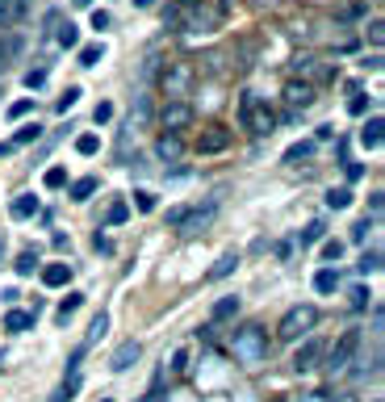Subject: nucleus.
Instances as JSON below:
<instances>
[{"label": "nucleus", "mask_w": 385, "mask_h": 402, "mask_svg": "<svg viewBox=\"0 0 385 402\" xmlns=\"http://www.w3.org/2000/svg\"><path fill=\"white\" fill-rule=\"evenodd\" d=\"M314 289H318V293H335V289H340V273H335V268H318V273H314Z\"/></svg>", "instance_id": "nucleus-21"}, {"label": "nucleus", "mask_w": 385, "mask_h": 402, "mask_svg": "<svg viewBox=\"0 0 385 402\" xmlns=\"http://www.w3.org/2000/svg\"><path fill=\"white\" fill-rule=\"evenodd\" d=\"M105 331H109V315H105V310H101V315H96V319H92V327H88V339H84V348H92V343H96V339H101V335H105Z\"/></svg>", "instance_id": "nucleus-27"}, {"label": "nucleus", "mask_w": 385, "mask_h": 402, "mask_svg": "<svg viewBox=\"0 0 385 402\" xmlns=\"http://www.w3.org/2000/svg\"><path fill=\"white\" fill-rule=\"evenodd\" d=\"M126 218H130V206H126V201H114V206H109V214H105L109 226H122Z\"/></svg>", "instance_id": "nucleus-30"}, {"label": "nucleus", "mask_w": 385, "mask_h": 402, "mask_svg": "<svg viewBox=\"0 0 385 402\" xmlns=\"http://www.w3.org/2000/svg\"><path fill=\"white\" fill-rule=\"evenodd\" d=\"M42 180H46V189H63L67 184V168H50Z\"/></svg>", "instance_id": "nucleus-38"}, {"label": "nucleus", "mask_w": 385, "mask_h": 402, "mask_svg": "<svg viewBox=\"0 0 385 402\" xmlns=\"http://www.w3.org/2000/svg\"><path fill=\"white\" fill-rule=\"evenodd\" d=\"M231 147V130L227 126H209L201 138H197V151L201 156H218V151H227Z\"/></svg>", "instance_id": "nucleus-7"}, {"label": "nucleus", "mask_w": 385, "mask_h": 402, "mask_svg": "<svg viewBox=\"0 0 385 402\" xmlns=\"http://www.w3.org/2000/svg\"><path fill=\"white\" fill-rule=\"evenodd\" d=\"M185 365H189V352H185V348H180V352H176V357H172V369H176V373H180V369H185Z\"/></svg>", "instance_id": "nucleus-53"}, {"label": "nucleus", "mask_w": 385, "mask_h": 402, "mask_svg": "<svg viewBox=\"0 0 385 402\" xmlns=\"http://www.w3.org/2000/svg\"><path fill=\"white\" fill-rule=\"evenodd\" d=\"M340 256H344V243L340 239H326L322 243V260H340Z\"/></svg>", "instance_id": "nucleus-41"}, {"label": "nucleus", "mask_w": 385, "mask_h": 402, "mask_svg": "<svg viewBox=\"0 0 385 402\" xmlns=\"http://www.w3.org/2000/svg\"><path fill=\"white\" fill-rule=\"evenodd\" d=\"M314 72H318V63H314L310 55H298V59H293V76H314Z\"/></svg>", "instance_id": "nucleus-36"}, {"label": "nucleus", "mask_w": 385, "mask_h": 402, "mask_svg": "<svg viewBox=\"0 0 385 402\" xmlns=\"http://www.w3.org/2000/svg\"><path fill=\"white\" fill-rule=\"evenodd\" d=\"M185 84H189V67H185V63H176L168 76H163V88H168V96H172V100H180Z\"/></svg>", "instance_id": "nucleus-12"}, {"label": "nucleus", "mask_w": 385, "mask_h": 402, "mask_svg": "<svg viewBox=\"0 0 385 402\" xmlns=\"http://www.w3.org/2000/svg\"><path fill=\"white\" fill-rule=\"evenodd\" d=\"M134 5H138V9H151V5H155V0H134Z\"/></svg>", "instance_id": "nucleus-55"}, {"label": "nucleus", "mask_w": 385, "mask_h": 402, "mask_svg": "<svg viewBox=\"0 0 385 402\" xmlns=\"http://www.w3.org/2000/svg\"><path fill=\"white\" fill-rule=\"evenodd\" d=\"M185 214H189L185 206H176V210H168V226H180V222H185Z\"/></svg>", "instance_id": "nucleus-51"}, {"label": "nucleus", "mask_w": 385, "mask_h": 402, "mask_svg": "<svg viewBox=\"0 0 385 402\" xmlns=\"http://www.w3.org/2000/svg\"><path fill=\"white\" fill-rule=\"evenodd\" d=\"M54 38H59V46H67V50H72V46L80 42V30H76L72 21H63V25H59V34H54Z\"/></svg>", "instance_id": "nucleus-33"}, {"label": "nucleus", "mask_w": 385, "mask_h": 402, "mask_svg": "<svg viewBox=\"0 0 385 402\" xmlns=\"http://www.w3.org/2000/svg\"><path fill=\"white\" fill-rule=\"evenodd\" d=\"M80 306H84V293H67V297L59 302V315H54V319H59V323H67V319H72Z\"/></svg>", "instance_id": "nucleus-23"}, {"label": "nucleus", "mask_w": 385, "mask_h": 402, "mask_svg": "<svg viewBox=\"0 0 385 402\" xmlns=\"http://www.w3.org/2000/svg\"><path fill=\"white\" fill-rule=\"evenodd\" d=\"M239 268V256H235V251H227V256H218V264L209 268V281H222V277H231Z\"/></svg>", "instance_id": "nucleus-20"}, {"label": "nucleus", "mask_w": 385, "mask_h": 402, "mask_svg": "<svg viewBox=\"0 0 385 402\" xmlns=\"http://www.w3.org/2000/svg\"><path fill=\"white\" fill-rule=\"evenodd\" d=\"M101 402H109V398H101Z\"/></svg>", "instance_id": "nucleus-59"}, {"label": "nucleus", "mask_w": 385, "mask_h": 402, "mask_svg": "<svg viewBox=\"0 0 385 402\" xmlns=\"http://www.w3.org/2000/svg\"><path fill=\"white\" fill-rule=\"evenodd\" d=\"M314 323H318V310H314V306H293V310H289V315L281 319L277 335H281L285 343H293V339L310 335V331H314Z\"/></svg>", "instance_id": "nucleus-3"}, {"label": "nucleus", "mask_w": 385, "mask_h": 402, "mask_svg": "<svg viewBox=\"0 0 385 402\" xmlns=\"http://www.w3.org/2000/svg\"><path fill=\"white\" fill-rule=\"evenodd\" d=\"M34 138H42V126L34 122V126H21L17 134H13V147H25V142H34Z\"/></svg>", "instance_id": "nucleus-34"}, {"label": "nucleus", "mask_w": 385, "mask_h": 402, "mask_svg": "<svg viewBox=\"0 0 385 402\" xmlns=\"http://www.w3.org/2000/svg\"><path fill=\"white\" fill-rule=\"evenodd\" d=\"M101 55H105V46H101V42L80 46V67H96V63H101Z\"/></svg>", "instance_id": "nucleus-26"}, {"label": "nucleus", "mask_w": 385, "mask_h": 402, "mask_svg": "<svg viewBox=\"0 0 385 402\" xmlns=\"http://www.w3.org/2000/svg\"><path fill=\"white\" fill-rule=\"evenodd\" d=\"M92 30H109V13H105V9L92 13Z\"/></svg>", "instance_id": "nucleus-50"}, {"label": "nucleus", "mask_w": 385, "mask_h": 402, "mask_svg": "<svg viewBox=\"0 0 385 402\" xmlns=\"http://www.w3.org/2000/svg\"><path fill=\"white\" fill-rule=\"evenodd\" d=\"M9 214H13V218H34V214H38V197H34V193H21V197H13Z\"/></svg>", "instance_id": "nucleus-17"}, {"label": "nucleus", "mask_w": 385, "mask_h": 402, "mask_svg": "<svg viewBox=\"0 0 385 402\" xmlns=\"http://www.w3.org/2000/svg\"><path fill=\"white\" fill-rule=\"evenodd\" d=\"M360 348V331H344L340 335V343L331 348V357H326V369L331 373H344L348 365H352V352Z\"/></svg>", "instance_id": "nucleus-4"}, {"label": "nucleus", "mask_w": 385, "mask_h": 402, "mask_svg": "<svg viewBox=\"0 0 385 402\" xmlns=\"http://www.w3.org/2000/svg\"><path fill=\"white\" fill-rule=\"evenodd\" d=\"M322 235H326V222H310L302 231V243H322Z\"/></svg>", "instance_id": "nucleus-37"}, {"label": "nucleus", "mask_w": 385, "mask_h": 402, "mask_svg": "<svg viewBox=\"0 0 385 402\" xmlns=\"http://www.w3.org/2000/svg\"><path fill=\"white\" fill-rule=\"evenodd\" d=\"M30 9V0H0V30H13Z\"/></svg>", "instance_id": "nucleus-10"}, {"label": "nucleus", "mask_w": 385, "mask_h": 402, "mask_svg": "<svg viewBox=\"0 0 385 402\" xmlns=\"http://www.w3.org/2000/svg\"><path fill=\"white\" fill-rule=\"evenodd\" d=\"M239 118L251 134H272V126H277V114L268 109V100H260L256 92H243L239 100Z\"/></svg>", "instance_id": "nucleus-1"}, {"label": "nucleus", "mask_w": 385, "mask_h": 402, "mask_svg": "<svg viewBox=\"0 0 385 402\" xmlns=\"http://www.w3.org/2000/svg\"><path fill=\"white\" fill-rule=\"evenodd\" d=\"M381 206H385V193H373V197H368V214L381 218Z\"/></svg>", "instance_id": "nucleus-48"}, {"label": "nucleus", "mask_w": 385, "mask_h": 402, "mask_svg": "<svg viewBox=\"0 0 385 402\" xmlns=\"http://www.w3.org/2000/svg\"><path fill=\"white\" fill-rule=\"evenodd\" d=\"M92 118H96V126H101V122H109V118H114V105H109V100H101V105L92 109Z\"/></svg>", "instance_id": "nucleus-47"}, {"label": "nucleus", "mask_w": 385, "mask_h": 402, "mask_svg": "<svg viewBox=\"0 0 385 402\" xmlns=\"http://www.w3.org/2000/svg\"><path fill=\"white\" fill-rule=\"evenodd\" d=\"M13 268H17V277H34V268H38V251H21Z\"/></svg>", "instance_id": "nucleus-28"}, {"label": "nucleus", "mask_w": 385, "mask_h": 402, "mask_svg": "<svg viewBox=\"0 0 385 402\" xmlns=\"http://www.w3.org/2000/svg\"><path fill=\"white\" fill-rule=\"evenodd\" d=\"M381 130H385V122H381V114H373V118L364 122V130H360V147L377 151V147H381Z\"/></svg>", "instance_id": "nucleus-14"}, {"label": "nucleus", "mask_w": 385, "mask_h": 402, "mask_svg": "<svg viewBox=\"0 0 385 402\" xmlns=\"http://www.w3.org/2000/svg\"><path fill=\"white\" fill-rule=\"evenodd\" d=\"M285 100H289L293 109H306L310 100H314V88H310L306 80H289V84H285Z\"/></svg>", "instance_id": "nucleus-11"}, {"label": "nucleus", "mask_w": 385, "mask_h": 402, "mask_svg": "<svg viewBox=\"0 0 385 402\" xmlns=\"http://www.w3.org/2000/svg\"><path fill=\"white\" fill-rule=\"evenodd\" d=\"M348 114H356V118H364V114H368V96H360V92H356V96L348 100Z\"/></svg>", "instance_id": "nucleus-42"}, {"label": "nucleus", "mask_w": 385, "mask_h": 402, "mask_svg": "<svg viewBox=\"0 0 385 402\" xmlns=\"http://www.w3.org/2000/svg\"><path fill=\"white\" fill-rule=\"evenodd\" d=\"M326 206H331V210H348L352 206V189H331V193H326Z\"/></svg>", "instance_id": "nucleus-29"}, {"label": "nucleus", "mask_w": 385, "mask_h": 402, "mask_svg": "<svg viewBox=\"0 0 385 402\" xmlns=\"http://www.w3.org/2000/svg\"><path fill=\"white\" fill-rule=\"evenodd\" d=\"M318 361H322V343H318V339H306V343H302V348L293 352V369H298V373L314 369Z\"/></svg>", "instance_id": "nucleus-9"}, {"label": "nucleus", "mask_w": 385, "mask_h": 402, "mask_svg": "<svg viewBox=\"0 0 385 402\" xmlns=\"http://www.w3.org/2000/svg\"><path fill=\"white\" fill-rule=\"evenodd\" d=\"M235 310H239V297H218V302H214V310H209V319H214V323H222V319H231Z\"/></svg>", "instance_id": "nucleus-22"}, {"label": "nucleus", "mask_w": 385, "mask_h": 402, "mask_svg": "<svg viewBox=\"0 0 385 402\" xmlns=\"http://www.w3.org/2000/svg\"><path fill=\"white\" fill-rule=\"evenodd\" d=\"M368 297H373V293H368L364 285H356V289H352V310H364V306H368Z\"/></svg>", "instance_id": "nucleus-43"}, {"label": "nucleus", "mask_w": 385, "mask_h": 402, "mask_svg": "<svg viewBox=\"0 0 385 402\" xmlns=\"http://www.w3.org/2000/svg\"><path fill=\"white\" fill-rule=\"evenodd\" d=\"M34 319H38L34 310H9V315H5V331H30Z\"/></svg>", "instance_id": "nucleus-18"}, {"label": "nucleus", "mask_w": 385, "mask_h": 402, "mask_svg": "<svg viewBox=\"0 0 385 402\" xmlns=\"http://www.w3.org/2000/svg\"><path fill=\"white\" fill-rule=\"evenodd\" d=\"M310 156H314V142H293L285 151V164H298V160H310Z\"/></svg>", "instance_id": "nucleus-31"}, {"label": "nucleus", "mask_w": 385, "mask_h": 402, "mask_svg": "<svg viewBox=\"0 0 385 402\" xmlns=\"http://www.w3.org/2000/svg\"><path fill=\"white\" fill-rule=\"evenodd\" d=\"M76 151H80V156H96V151H101V138H96V134H80V138H76Z\"/></svg>", "instance_id": "nucleus-35"}, {"label": "nucleus", "mask_w": 385, "mask_h": 402, "mask_svg": "<svg viewBox=\"0 0 385 402\" xmlns=\"http://www.w3.org/2000/svg\"><path fill=\"white\" fill-rule=\"evenodd\" d=\"M235 357L243 361V365H260L264 357H268V335H264V327H243V331H235Z\"/></svg>", "instance_id": "nucleus-2"}, {"label": "nucleus", "mask_w": 385, "mask_h": 402, "mask_svg": "<svg viewBox=\"0 0 385 402\" xmlns=\"http://www.w3.org/2000/svg\"><path fill=\"white\" fill-rule=\"evenodd\" d=\"M214 214H218V197H209L201 210H189V214H185V222H180L176 231H180L185 239H193V235H201V231H205V226L214 222Z\"/></svg>", "instance_id": "nucleus-5"}, {"label": "nucleus", "mask_w": 385, "mask_h": 402, "mask_svg": "<svg viewBox=\"0 0 385 402\" xmlns=\"http://www.w3.org/2000/svg\"><path fill=\"white\" fill-rule=\"evenodd\" d=\"M46 84V67H34V72H25V88H42Z\"/></svg>", "instance_id": "nucleus-44"}, {"label": "nucleus", "mask_w": 385, "mask_h": 402, "mask_svg": "<svg viewBox=\"0 0 385 402\" xmlns=\"http://www.w3.org/2000/svg\"><path fill=\"white\" fill-rule=\"evenodd\" d=\"M134 206H138L143 214H151V210H155V193H151V189H138V193H134Z\"/></svg>", "instance_id": "nucleus-39"}, {"label": "nucleus", "mask_w": 385, "mask_h": 402, "mask_svg": "<svg viewBox=\"0 0 385 402\" xmlns=\"http://www.w3.org/2000/svg\"><path fill=\"white\" fill-rule=\"evenodd\" d=\"M381 38H385V25H381V21H373V25H368V42H373V46H381Z\"/></svg>", "instance_id": "nucleus-49"}, {"label": "nucleus", "mask_w": 385, "mask_h": 402, "mask_svg": "<svg viewBox=\"0 0 385 402\" xmlns=\"http://www.w3.org/2000/svg\"><path fill=\"white\" fill-rule=\"evenodd\" d=\"M0 256H5V239H0Z\"/></svg>", "instance_id": "nucleus-58"}, {"label": "nucleus", "mask_w": 385, "mask_h": 402, "mask_svg": "<svg viewBox=\"0 0 385 402\" xmlns=\"http://www.w3.org/2000/svg\"><path fill=\"white\" fill-rule=\"evenodd\" d=\"M67 281H72V264H46L42 268V285H50V289H59Z\"/></svg>", "instance_id": "nucleus-16"}, {"label": "nucleus", "mask_w": 385, "mask_h": 402, "mask_svg": "<svg viewBox=\"0 0 385 402\" xmlns=\"http://www.w3.org/2000/svg\"><path fill=\"white\" fill-rule=\"evenodd\" d=\"M9 151H13V142H9V147H0V160H5V156H9Z\"/></svg>", "instance_id": "nucleus-56"}, {"label": "nucleus", "mask_w": 385, "mask_h": 402, "mask_svg": "<svg viewBox=\"0 0 385 402\" xmlns=\"http://www.w3.org/2000/svg\"><path fill=\"white\" fill-rule=\"evenodd\" d=\"M76 390H80V377H67V381H63L59 390L50 394V402H72V394H76Z\"/></svg>", "instance_id": "nucleus-32"}, {"label": "nucleus", "mask_w": 385, "mask_h": 402, "mask_svg": "<svg viewBox=\"0 0 385 402\" xmlns=\"http://www.w3.org/2000/svg\"><path fill=\"white\" fill-rule=\"evenodd\" d=\"M96 193V176H80L76 184H72V201H88Z\"/></svg>", "instance_id": "nucleus-24"}, {"label": "nucleus", "mask_w": 385, "mask_h": 402, "mask_svg": "<svg viewBox=\"0 0 385 402\" xmlns=\"http://www.w3.org/2000/svg\"><path fill=\"white\" fill-rule=\"evenodd\" d=\"M25 42H21V34H13V30H0V67H5L17 50H21Z\"/></svg>", "instance_id": "nucleus-15"}, {"label": "nucleus", "mask_w": 385, "mask_h": 402, "mask_svg": "<svg viewBox=\"0 0 385 402\" xmlns=\"http://www.w3.org/2000/svg\"><path fill=\"white\" fill-rule=\"evenodd\" d=\"M377 268H381V251H377V247H368L364 256H360V264H356V273H360V277H368V273H377Z\"/></svg>", "instance_id": "nucleus-25"}, {"label": "nucleus", "mask_w": 385, "mask_h": 402, "mask_svg": "<svg viewBox=\"0 0 385 402\" xmlns=\"http://www.w3.org/2000/svg\"><path fill=\"white\" fill-rule=\"evenodd\" d=\"M143 357V348L134 343V339H126V343H118V352H114V357H109V369H114V373H126L134 361Z\"/></svg>", "instance_id": "nucleus-8"}, {"label": "nucleus", "mask_w": 385, "mask_h": 402, "mask_svg": "<svg viewBox=\"0 0 385 402\" xmlns=\"http://www.w3.org/2000/svg\"><path fill=\"white\" fill-rule=\"evenodd\" d=\"M147 122H151V96L143 92V96L134 100V114H130V126H126V130H138V126H147Z\"/></svg>", "instance_id": "nucleus-19"}, {"label": "nucleus", "mask_w": 385, "mask_h": 402, "mask_svg": "<svg viewBox=\"0 0 385 402\" xmlns=\"http://www.w3.org/2000/svg\"><path fill=\"white\" fill-rule=\"evenodd\" d=\"M180 151H185L180 134H159V142H155V156L159 160H180Z\"/></svg>", "instance_id": "nucleus-13"}, {"label": "nucleus", "mask_w": 385, "mask_h": 402, "mask_svg": "<svg viewBox=\"0 0 385 402\" xmlns=\"http://www.w3.org/2000/svg\"><path fill=\"white\" fill-rule=\"evenodd\" d=\"M76 100H80V88H67V92H63L59 100H54V109H59V114H67V109L76 105Z\"/></svg>", "instance_id": "nucleus-40"}, {"label": "nucleus", "mask_w": 385, "mask_h": 402, "mask_svg": "<svg viewBox=\"0 0 385 402\" xmlns=\"http://www.w3.org/2000/svg\"><path fill=\"white\" fill-rule=\"evenodd\" d=\"M360 176H364V164H352L348 160V180H360Z\"/></svg>", "instance_id": "nucleus-54"}, {"label": "nucleus", "mask_w": 385, "mask_h": 402, "mask_svg": "<svg viewBox=\"0 0 385 402\" xmlns=\"http://www.w3.org/2000/svg\"><path fill=\"white\" fill-rule=\"evenodd\" d=\"M34 109V100H13V105H9V118H25Z\"/></svg>", "instance_id": "nucleus-46"}, {"label": "nucleus", "mask_w": 385, "mask_h": 402, "mask_svg": "<svg viewBox=\"0 0 385 402\" xmlns=\"http://www.w3.org/2000/svg\"><path fill=\"white\" fill-rule=\"evenodd\" d=\"M368 231H373V222H368V218H364V222H356V226H352V243H364V239H368Z\"/></svg>", "instance_id": "nucleus-45"}, {"label": "nucleus", "mask_w": 385, "mask_h": 402, "mask_svg": "<svg viewBox=\"0 0 385 402\" xmlns=\"http://www.w3.org/2000/svg\"><path fill=\"white\" fill-rule=\"evenodd\" d=\"M159 122H163V134H180V130L193 122V109L185 105V100H168V105H163V114H159Z\"/></svg>", "instance_id": "nucleus-6"}, {"label": "nucleus", "mask_w": 385, "mask_h": 402, "mask_svg": "<svg viewBox=\"0 0 385 402\" xmlns=\"http://www.w3.org/2000/svg\"><path fill=\"white\" fill-rule=\"evenodd\" d=\"M76 5H80V9H88V5H92V0H76Z\"/></svg>", "instance_id": "nucleus-57"}, {"label": "nucleus", "mask_w": 385, "mask_h": 402, "mask_svg": "<svg viewBox=\"0 0 385 402\" xmlns=\"http://www.w3.org/2000/svg\"><path fill=\"white\" fill-rule=\"evenodd\" d=\"M92 247H96V251H114V243H109V239H105V235H101V231H96V235H92Z\"/></svg>", "instance_id": "nucleus-52"}]
</instances>
